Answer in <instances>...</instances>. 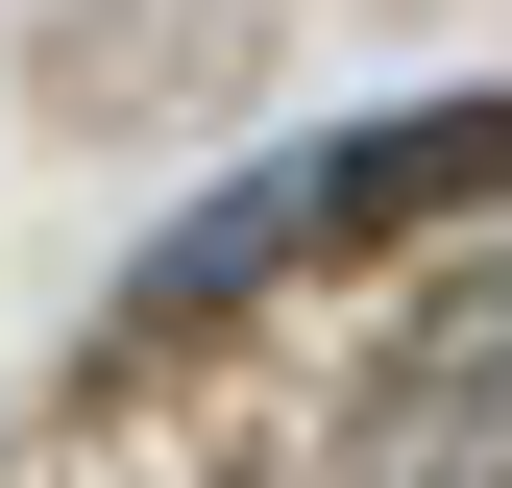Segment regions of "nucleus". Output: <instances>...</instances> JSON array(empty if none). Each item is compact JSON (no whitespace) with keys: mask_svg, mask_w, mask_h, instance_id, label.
<instances>
[{"mask_svg":"<svg viewBox=\"0 0 512 488\" xmlns=\"http://www.w3.org/2000/svg\"><path fill=\"white\" fill-rule=\"evenodd\" d=\"M488 196H512V98H391V122H342V147L220 171V196L122 269V342H196V318H244V293L342 269V244H391V220H488Z\"/></svg>","mask_w":512,"mask_h":488,"instance_id":"obj_1","label":"nucleus"}]
</instances>
